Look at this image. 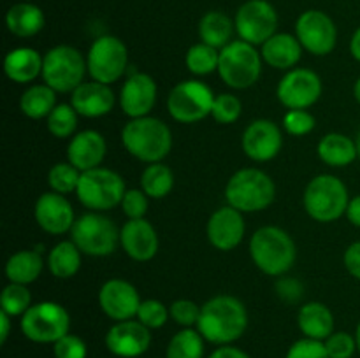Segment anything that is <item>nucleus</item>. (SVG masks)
Masks as SVG:
<instances>
[{"label": "nucleus", "mask_w": 360, "mask_h": 358, "mask_svg": "<svg viewBox=\"0 0 360 358\" xmlns=\"http://www.w3.org/2000/svg\"><path fill=\"white\" fill-rule=\"evenodd\" d=\"M302 204L309 216L320 223H333L347 214L350 195L340 178L320 174L308 183L302 195Z\"/></svg>", "instance_id": "39448f33"}, {"label": "nucleus", "mask_w": 360, "mask_h": 358, "mask_svg": "<svg viewBox=\"0 0 360 358\" xmlns=\"http://www.w3.org/2000/svg\"><path fill=\"white\" fill-rule=\"evenodd\" d=\"M354 97H355V100L360 104V77L355 81V84H354Z\"/></svg>", "instance_id": "6e6d98bb"}, {"label": "nucleus", "mask_w": 360, "mask_h": 358, "mask_svg": "<svg viewBox=\"0 0 360 358\" xmlns=\"http://www.w3.org/2000/svg\"><path fill=\"white\" fill-rule=\"evenodd\" d=\"M32 295L25 284L9 283L0 293V311L9 314L11 318L14 316H23L30 309Z\"/></svg>", "instance_id": "4c0bfd02"}, {"label": "nucleus", "mask_w": 360, "mask_h": 358, "mask_svg": "<svg viewBox=\"0 0 360 358\" xmlns=\"http://www.w3.org/2000/svg\"><path fill=\"white\" fill-rule=\"evenodd\" d=\"M70 241L88 256H108L116 251L120 244V230L111 218L102 213L83 214L76 220L70 230Z\"/></svg>", "instance_id": "9d476101"}, {"label": "nucleus", "mask_w": 360, "mask_h": 358, "mask_svg": "<svg viewBox=\"0 0 360 358\" xmlns=\"http://www.w3.org/2000/svg\"><path fill=\"white\" fill-rule=\"evenodd\" d=\"M355 340H357V351L360 353V321L357 325V330H355Z\"/></svg>", "instance_id": "4d7b16f0"}, {"label": "nucleus", "mask_w": 360, "mask_h": 358, "mask_svg": "<svg viewBox=\"0 0 360 358\" xmlns=\"http://www.w3.org/2000/svg\"><path fill=\"white\" fill-rule=\"evenodd\" d=\"M276 291L283 300L287 302H297L304 293L301 281L294 279V277H281L276 283Z\"/></svg>", "instance_id": "09e8293b"}, {"label": "nucleus", "mask_w": 360, "mask_h": 358, "mask_svg": "<svg viewBox=\"0 0 360 358\" xmlns=\"http://www.w3.org/2000/svg\"><path fill=\"white\" fill-rule=\"evenodd\" d=\"M262 55L246 41H232L220 49L218 74L227 86L246 90L259 81L262 74Z\"/></svg>", "instance_id": "423d86ee"}, {"label": "nucleus", "mask_w": 360, "mask_h": 358, "mask_svg": "<svg viewBox=\"0 0 360 358\" xmlns=\"http://www.w3.org/2000/svg\"><path fill=\"white\" fill-rule=\"evenodd\" d=\"M125 150L144 164H158L172 150V132L162 119L153 116L130 119L122 130Z\"/></svg>", "instance_id": "f03ea898"}, {"label": "nucleus", "mask_w": 360, "mask_h": 358, "mask_svg": "<svg viewBox=\"0 0 360 358\" xmlns=\"http://www.w3.org/2000/svg\"><path fill=\"white\" fill-rule=\"evenodd\" d=\"M287 358H329V353H327L323 340H315L304 337L301 340H295L288 347Z\"/></svg>", "instance_id": "de8ad7c7"}, {"label": "nucleus", "mask_w": 360, "mask_h": 358, "mask_svg": "<svg viewBox=\"0 0 360 358\" xmlns=\"http://www.w3.org/2000/svg\"><path fill=\"white\" fill-rule=\"evenodd\" d=\"M241 111H243V104L236 95L220 93L214 97L211 116H213L217 123H221V125H231V123L238 121V118L241 116Z\"/></svg>", "instance_id": "ea45409f"}, {"label": "nucleus", "mask_w": 360, "mask_h": 358, "mask_svg": "<svg viewBox=\"0 0 360 358\" xmlns=\"http://www.w3.org/2000/svg\"><path fill=\"white\" fill-rule=\"evenodd\" d=\"M234 30V21L227 14L220 13V11H210L199 21L200 42L213 46L217 49H221L227 44H231Z\"/></svg>", "instance_id": "7c9ffc66"}, {"label": "nucleus", "mask_w": 360, "mask_h": 358, "mask_svg": "<svg viewBox=\"0 0 360 358\" xmlns=\"http://www.w3.org/2000/svg\"><path fill=\"white\" fill-rule=\"evenodd\" d=\"M320 160L327 164L329 167H347L355 158L359 157L357 144L352 137L345 135V133L330 132L320 139L319 147H316Z\"/></svg>", "instance_id": "c85d7f7f"}, {"label": "nucleus", "mask_w": 360, "mask_h": 358, "mask_svg": "<svg viewBox=\"0 0 360 358\" xmlns=\"http://www.w3.org/2000/svg\"><path fill=\"white\" fill-rule=\"evenodd\" d=\"M295 37L301 42L302 49L315 56H326L336 48L338 28L329 14L309 9L295 21Z\"/></svg>", "instance_id": "4468645a"}, {"label": "nucleus", "mask_w": 360, "mask_h": 358, "mask_svg": "<svg viewBox=\"0 0 360 358\" xmlns=\"http://www.w3.org/2000/svg\"><path fill=\"white\" fill-rule=\"evenodd\" d=\"M343 262L348 272L360 281V241L348 246L343 255Z\"/></svg>", "instance_id": "8fccbe9b"}, {"label": "nucleus", "mask_w": 360, "mask_h": 358, "mask_svg": "<svg viewBox=\"0 0 360 358\" xmlns=\"http://www.w3.org/2000/svg\"><path fill=\"white\" fill-rule=\"evenodd\" d=\"M81 249L72 241H62L53 246L48 255L49 272L58 279H70L81 269Z\"/></svg>", "instance_id": "473e14b6"}, {"label": "nucleus", "mask_w": 360, "mask_h": 358, "mask_svg": "<svg viewBox=\"0 0 360 358\" xmlns=\"http://www.w3.org/2000/svg\"><path fill=\"white\" fill-rule=\"evenodd\" d=\"M283 128L285 132L294 137H302L306 133L313 132L316 125L315 116L306 109H288L283 116Z\"/></svg>", "instance_id": "79ce46f5"}, {"label": "nucleus", "mask_w": 360, "mask_h": 358, "mask_svg": "<svg viewBox=\"0 0 360 358\" xmlns=\"http://www.w3.org/2000/svg\"><path fill=\"white\" fill-rule=\"evenodd\" d=\"M55 358H86V343L74 333H67L53 344Z\"/></svg>", "instance_id": "49530a36"}, {"label": "nucleus", "mask_w": 360, "mask_h": 358, "mask_svg": "<svg viewBox=\"0 0 360 358\" xmlns=\"http://www.w3.org/2000/svg\"><path fill=\"white\" fill-rule=\"evenodd\" d=\"M151 333L139 319L116 321L105 333V346L120 358H136L148 351Z\"/></svg>", "instance_id": "a211bd4d"}, {"label": "nucleus", "mask_w": 360, "mask_h": 358, "mask_svg": "<svg viewBox=\"0 0 360 358\" xmlns=\"http://www.w3.org/2000/svg\"><path fill=\"white\" fill-rule=\"evenodd\" d=\"M322 79L309 69H292L278 83V100L287 109H308L322 97Z\"/></svg>", "instance_id": "2eb2a0df"}, {"label": "nucleus", "mask_w": 360, "mask_h": 358, "mask_svg": "<svg viewBox=\"0 0 360 358\" xmlns=\"http://www.w3.org/2000/svg\"><path fill=\"white\" fill-rule=\"evenodd\" d=\"M169 316V309L165 307L164 302L155 300V298H148V300H143L139 305V311H137L136 318L143 323L144 326L148 329H160L167 323Z\"/></svg>", "instance_id": "a19ab883"}, {"label": "nucleus", "mask_w": 360, "mask_h": 358, "mask_svg": "<svg viewBox=\"0 0 360 358\" xmlns=\"http://www.w3.org/2000/svg\"><path fill=\"white\" fill-rule=\"evenodd\" d=\"M56 91L48 84H32L20 98V109L27 118L42 119L51 114L56 107Z\"/></svg>", "instance_id": "2f4dec72"}, {"label": "nucleus", "mask_w": 360, "mask_h": 358, "mask_svg": "<svg viewBox=\"0 0 360 358\" xmlns=\"http://www.w3.org/2000/svg\"><path fill=\"white\" fill-rule=\"evenodd\" d=\"M157 83L146 72H136L127 77L120 91V107L130 119L150 116L157 104Z\"/></svg>", "instance_id": "6ab92c4d"}, {"label": "nucleus", "mask_w": 360, "mask_h": 358, "mask_svg": "<svg viewBox=\"0 0 360 358\" xmlns=\"http://www.w3.org/2000/svg\"><path fill=\"white\" fill-rule=\"evenodd\" d=\"M42 267V256L37 249H21L14 255L9 256L6 263V276L9 283H18L28 286L30 283L37 281L41 276Z\"/></svg>", "instance_id": "c756f323"}, {"label": "nucleus", "mask_w": 360, "mask_h": 358, "mask_svg": "<svg viewBox=\"0 0 360 358\" xmlns=\"http://www.w3.org/2000/svg\"><path fill=\"white\" fill-rule=\"evenodd\" d=\"M34 216L39 227L51 235H62L72 230L76 223L74 209L65 195L56 192L42 193L34 207Z\"/></svg>", "instance_id": "412c9836"}, {"label": "nucleus", "mask_w": 360, "mask_h": 358, "mask_svg": "<svg viewBox=\"0 0 360 358\" xmlns=\"http://www.w3.org/2000/svg\"><path fill=\"white\" fill-rule=\"evenodd\" d=\"M141 297L136 286L125 279L105 281L98 291V305L108 318L115 321H127L137 316L141 305Z\"/></svg>", "instance_id": "dca6fc26"}, {"label": "nucleus", "mask_w": 360, "mask_h": 358, "mask_svg": "<svg viewBox=\"0 0 360 358\" xmlns=\"http://www.w3.org/2000/svg\"><path fill=\"white\" fill-rule=\"evenodd\" d=\"M347 218L352 225L360 228V195H355L350 199L347 209Z\"/></svg>", "instance_id": "603ef678"}, {"label": "nucleus", "mask_w": 360, "mask_h": 358, "mask_svg": "<svg viewBox=\"0 0 360 358\" xmlns=\"http://www.w3.org/2000/svg\"><path fill=\"white\" fill-rule=\"evenodd\" d=\"M350 53L357 62H360V27L355 30V34L352 35L350 41Z\"/></svg>", "instance_id": "5fc2aeb1"}, {"label": "nucleus", "mask_w": 360, "mask_h": 358, "mask_svg": "<svg viewBox=\"0 0 360 358\" xmlns=\"http://www.w3.org/2000/svg\"><path fill=\"white\" fill-rule=\"evenodd\" d=\"M6 25L16 37L28 39L37 35L44 28L46 18L39 6L30 2H20L9 7L6 14Z\"/></svg>", "instance_id": "cd10ccee"}, {"label": "nucleus", "mask_w": 360, "mask_h": 358, "mask_svg": "<svg viewBox=\"0 0 360 358\" xmlns=\"http://www.w3.org/2000/svg\"><path fill=\"white\" fill-rule=\"evenodd\" d=\"M276 186L260 168H241L229 179L225 186V199L229 206L241 213H259L274 202Z\"/></svg>", "instance_id": "20e7f679"}, {"label": "nucleus", "mask_w": 360, "mask_h": 358, "mask_svg": "<svg viewBox=\"0 0 360 358\" xmlns=\"http://www.w3.org/2000/svg\"><path fill=\"white\" fill-rule=\"evenodd\" d=\"M77 112L70 104H58L48 116V130L56 139H67L74 135L77 128Z\"/></svg>", "instance_id": "58836bf2"}, {"label": "nucleus", "mask_w": 360, "mask_h": 358, "mask_svg": "<svg viewBox=\"0 0 360 358\" xmlns=\"http://www.w3.org/2000/svg\"><path fill=\"white\" fill-rule=\"evenodd\" d=\"M262 60L278 70H292L302 56V46L295 35L281 32L274 34L262 44Z\"/></svg>", "instance_id": "393cba45"}, {"label": "nucleus", "mask_w": 360, "mask_h": 358, "mask_svg": "<svg viewBox=\"0 0 360 358\" xmlns=\"http://www.w3.org/2000/svg\"><path fill=\"white\" fill-rule=\"evenodd\" d=\"M116 97L109 84L98 81H84L70 93V105L84 118H101L115 107Z\"/></svg>", "instance_id": "5701e85b"}, {"label": "nucleus", "mask_w": 360, "mask_h": 358, "mask_svg": "<svg viewBox=\"0 0 360 358\" xmlns=\"http://www.w3.org/2000/svg\"><path fill=\"white\" fill-rule=\"evenodd\" d=\"M210 358H252L248 353H245L243 350H239V347H234L231 346V344H227V346H220L218 350H214L213 353L210 354Z\"/></svg>", "instance_id": "3c124183"}, {"label": "nucleus", "mask_w": 360, "mask_h": 358, "mask_svg": "<svg viewBox=\"0 0 360 358\" xmlns=\"http://www.w3.org/2000/svg\"><path fill=\"white\" fill-rule=\"evenodd\" d=\"M20 326L23 336L32 343L55 344L69 333L70 316L58 302L44 300L30 305V309L21 316Z\"/></svg>", "instance_id": "1a4fd4ad"}, {"label": "nucleus", "mask_w": 360, "mask_h": 358, "mask_svg": "<svg viewBox=\"0 0 360 358\" xmlns=\"http://www.w3.org/2000/svg\"><path fill=\"white\" fill-rule=\"evenodd\" d=\"M234 25L241 41L262 46L276 34L278 13L267 0H246L236 13Z\"/></svg>", "instance_id": "ddd939ff"}, {"label": "nucleus", "mask_w": 360, "mask_h": 358, "mask_svg": "<svg viewBox=\"0 0 360 358\" xmlns=\"http://www.w3.org/2000/svg\"><path fill=\"white\" fill-rule=\"evenodd\" d=\"M44 56L34 48H16L4 58V72L18 84H28L42 76Z\"/></svg>", "instance_id": "a878e982"}, {"label": "nucleus", "mask_w": 360, "mask_h": 358, "mask_svg": "<svg viewBox=\"0 0 360 358\" xmlns=\"http://www.w3.org/2000/svg\"><path fill=\"white\" fill-rule=\"evenodd\" d=\"M218 62H220V49L204 44V42L193 44L185 56L186 67L195 76H207L218 70Z\"/></svg>", "instance_id": "c9c22d12"}, {"label": "nucleus", "mask_w": 360, "mask_h": 358, "mask_svg": "<svg viewBox=\"0 0 360 358\" xmlns=\"http://www.w3.org/2000/svg\"><path fill=\"white\" fill-rule=\"evenodd\" d=\"M174 186V174L162 161L150 164L141 174V190L150 199H164Z\"/></svg>", "instance_id": "72a5a7b5"}, {"label": "nucleus", "mask_w": 360, "mask_h": 358, "mask_svg": "<svg viewBox=\"0 0 360 358\" xmlns=\"http://www.w3.org/2000/svg\"><path fill=\"white\" fill-rule=\"evenodd\" d=\"M248 326V311L239 298L232 295H217L200 305L197 330L204 340L227 346L245 333Z\"/></svg>", "instance_id": "f257e3e1"}, {"label": "nucleus", "mask_w": 360, "mask_h": 358, "mask_svg": "<svg viewBox=\"0 0 360 358\" xmlns=\"http://www.w3.org/2000/svg\"><path fill=\"white\" fill-rule=\"evenodd\" d=\"M79 179L81 171L74 167L70 161H60V164L53 165L48 172V185L51 192L62 193V195L76 192L79 186Z\"/></svg>", "instance_id": "e433bc0d"}, {"label": "nucleus", "mask_w": 360, "mask_h": 358, "mask_svg": "<svg viewBox=\"0 0 360 358\" xmlns=\"http://www.w3.org/2000/svg\"><path fill=\"white\" fill-rule=\"evenodd\" d=\"M243 151L253 161H269L283 147L281 128L271 119H255L243 132Z\"/></svg>", "instance_id": "f3484780"}, {"label": "nucleus", "mask_w": 360, "mask_h": 358, "mask_svg": "<svg viewBox=\"0 0 360 358\" xmlns=\"http://www.w3.org/2000/svg\"><path fill=\"white\" fill-rule=\"evenodd\" d=\"M169 312H171V318L178 325L185 326V329H192L199 321L200 305H197L193 300H188V298H178L171 304Z\"/></svg>", "instance_id": "c03bdc74"}, {"label": "nucleus", "mask_w": 360, "mask_h": 358, "mask_svg": "<svg viewBox=\"0 0 360 358\" xmlns=\"http://www.w3.org/2000/svg\"><path fill=\"white\" fill-rule=\"evenodd\" d=\"M127 65H129V49L122 39L115 35H101L88 49V74L98 83H116L127 72Z\"/></svg>", "instance_id": "f8f14e48"}, {"label": "nucleus", "mask_w": 360, "mask_h": 358, "mask_svg": "<svg viewBox=\"0 0 360 358\" xmlns=\"http://www.w3.org/2000/svg\"><path fill=\"white\" fill-rule=\"evenodd\" d=\"M120 246L136 262H148L158 253V234L146 218L129 220L120 230Z\"/></svg>", "instance_id": "4be33fe9"}, {"label": "nucleus", "mask_w": 360, "mask_h": 358, "mask_svg": "<svg viewBox=\"0 0 360 358\" xmlns=\"http://www.w3.org/2000/svg\"><path fill=\"white\" fill-rule=\"evenodd\" d=\"M167 358H202L204 357V337L199 330L183 329L174 333L169 340Z\"/></svg>", "instance_id": "f704fd0d"}, {"label": "nucleus", "mask_w": 360, "mask_h": 358, "mask_svg": "<svg viewBox=\"0 0 360 358\" xmlns=\"http://www.w3.org/2000/svg\"><path fill=\"white\" fill-rule=\"evenodd\" d=\"M108 144L104 135L97 130H83L70 139L67 146V160L81 172L101 167L105 158Z\"/></svg>", "instance_id": "b1692460"}, {"label": "nucleus", "mask_w": 360, "mask_h": 358, "mask_svg": "<svg viewBox=\"0 0 360 358\" xmlns=\"http://www.w3.org/2000/svg\"><path fill=\"white\" fill-rule=\"evenodd\" d=\"M297 325L308 339L326 340L334 333V314L322 302H308L299 309Z\"/></svg>", "instance_id": "bb28decb"}, {"label": "nucleus", "mask_w": 360, "mask_h": 358, "mask_svg": "<svg viewBox=\"0 0 360 358\" xmlns=\"http://www.w3.org/2000/svg\"><path fill=\"white\" fill-rule=\"evenodd\" d=\"M329 358H352L357 351V340L355 336L348 332H334L323 340Z\"/></svg>", "instance_id": "37998d69"}, {"label": "nucleus", "mask_w": 360, "mask_h": 358, "mask_svg": "<svg viewBox=\"0 0 360 358\" xmlns=\"http://www.w3.org/2000/svg\"><path fill=\"white\" fill-rule=\"evenodd\" d=\"M125 192V181L118 172L111 171V168L97 167L81 172L76 195L77 200L88 211L104 213V211L120 206Z\"/></svg>", "instance_id": "6e6552de"}, {"label": "nucleus", "mask_w": 360, "mask_h": 358, "mask_svg": "<svg viewBox=\"0 0 360 358\" xmlns=\"http://www.w3.org/2000/svg\"><path fill=\"white\" fill-rule=\"evenodd\" d=\"M214 97L217 95L213 90L202 81H181L167 97L169 114L172 119L186 125L199 123L211 114Z\"/></svg>", "instance_id": "9b49d317"}, {"label": "nucleus", "mask_w": 360, "mask_h": 358, "mask_svg": "<svg viewBox=\"0 0 360 358\" xmlns=\"http://www.w3.org/2000/svg\"><path fill=\"white\" fill-rule=\"evenodd\" d=\"M120 206H122L123 214L129 220H139V218L146 216L150 204H148V195L143 190L130 188L125 192Z\"/></svg>", "instance_id": "a18cd8bd"}, {"label": "nucleus", "mask_w": 360, "mask_h": 358, "mask_svg": "<svg viewBox=\"0 0 360 358\" xmlns=\"http://www.w3.org/2000/svg\"><path fill=\"white\" fill-rule=\"evenodd\" d=\"M88 72L86 60L79 49L60 44L49 49L42 63V81L56 93H72Z\"/></svg>", "instance_id": "0eeeda50"}, {"label": "nucleus", "mask_w": 360, "mask_h": 358, "mask_svg": "<svg viewBox=\"0 0 360 358\" xmlns=\"http://www.w3.org/2000/svg\"><path fill=\"white\" fill-rule=\"evenodd\" d=\"M246 225L241 211L232 206L220 207L210 216L206 225V235L211 246L220 251H232L241 244Z\"/></svg>", "instance_id": "aec40b11"}, {"label": "nucleus", "mask_w": 360, "mask_h": 358, "mask_svg": "<svg viewBox=\"0 0 360 358\" xmlns=\"http://www.w3.org/2000/svg\"><path fill=\"white\" fill-rule=\"evenodd\" d=\"M11 330V316L6 314L4 311H0V343H6L7 336H9Z\"/></svg>", "instance_id": "864d4df0"}, {"label": "nucleus", "mask_w": 360, "mask_h": 358, "mask_svg": "<svg viewBox=\"0 0 360 358\" xmlns=\"http://www.w3.org/2000/svg\"><path fill=\"white\" fill-rule=\"evenodd\" d=\"M253 263L267 276H283L294 267L297 248L290 235L280 227H262L250 239Z\"/></svg>", "instance_id": "7ed1b4c3"}, {"label": "nucleus", "mask_w": 360, "mask_h": 358, "mask_svg": "<svg viewBox=\"0 0 360 358\" xmlns=\"http://www.w3.org/2000/svg\"><path fill=\"white\" fill-rule=\"evenodd\" d=\"M355 144H357V153H359V157H360V130H359L357 137H355Z\"/></svg>", "instance_id": "13d9d810"}]
</instances>
